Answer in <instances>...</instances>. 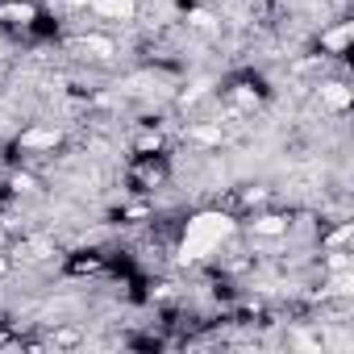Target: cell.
<instances>
[{"label": "cell", "instance_id": "cell-1", "mask_svg": "<svg viewBox=\"0 0 354 354\" xmlns=\"http://www.w3.org/2000/svg\"><path fill=\"white\" fill-rule=\"evenodd\" d=\"M230 234H234V221H230L225 213H201L196 221H188V234H184L180 259H184V263L205 259V254H213Z\"/></svg>", "mask_w": 354, "mask_h": 354}, {"label": "cell", "instance_id": "cell-2", "mask_svg": "<svg viewBox=\"0 0 354 354\" xmlns=\"http://www.w3.org/2000/svg\"><path fill=\"white\" fill-rule=\"evenodd\" d=\"M88 5L104 17H133V0H88Z\"/></svg>", "mask_w": 354, "mask_h": 354}, {"label": "cell", "instance_id": "cell-14", "mask_svg": "<svg viewBox=\"0 0 354 354\" xmlns=\"http://www.w3.org/2000/svg\"><path fill=\"white\" fill-rule=\"evenodd\" d=\"M0 275H5V259H0Z\"/></svg>", "mask_w": 354, "mask_h": 354}, {"label": "cell", "instance_id": "cell-3", "mask_svg": "<svg viewBox=\"0 0 354 354\" xmlns=\"http://www.w3.org/2000/svg\"><path fill=\"white\" fill-rule=\"evenodd\" d=\"M321 100H325L329 109H346V104H350V88H342V84H325V88H321Z\"/></svg>", "mask_w": 354, "mask_h": 354}, {"label": "cell", "instance_id": "cell-5", "mask_svg": "<svg viewBox=\"0 0 354 354\" xmlns=\"http://www.w3.org/2000/svg\"><path fill=\"white\" fill-rule=\"evenodd\" d=\"M350 34H354V26H337L333 34H325V46H329V50H342V46L350 42Z\"/></svg>", "mask_w": 354, "mask_h": 354}, {"label": "cell", "instance_id": "cell-8", "mask_svg": "<svg viewBox=\"0 0 354 354\" xmlns=\"http://www.w3.org/2000/svg\"><path fill=\"white\" fill-rule=\"evenodd\" d=\"M84 46H88V50H96L100 59H109V55H113V42H109V38H96V34H92V38H84Z\"/></svg>", "mask_w": 354, "mask_h": 354}, {"label": "cell", "instance_id": "cell-11", "mask_svg": "<svg viewBox=\"0 0 354 354\" xmlns=\"http://www.w3.org/2000/svg\"><path fill=\"white\" fill-rule=\"evenodd\" d=\"M350 283H354L350 275H337V279H333V292H350Z\"/></svg>", "mask_w": 354, "mask_h": 354}, {"label": "cell", "instance_id": "cell-12", "mask_svg": "<svg viewBox=\"0 0 354 354\" xmlns=\"http://www.w3.org/2000/svg\"><path fill=\"white\" fill-rule=\"evenodd\" d=\"M138 146H142V150H150V146H158V133H146V138H138Z\"/></svg>", "mask_w": 354, "mask_h": 354}, {"label": "cell", "instance_id": "cell-6", "mask_svg": "<svg viewBox=\"0 0 354 354\" xmlns=\"http://www.w3.org/2000/svg\"><path fill=\"white\" fill-rule=\"evenodd\" d=\"M288 225H283V217H259L254 221V234H283Z\"/></svg>", "mask_w": 354, "mask_h": 354}, {"label": "cell", "instance_id": "cell-13", "mask_svg": "<svg viewBox=\"0 0 354 354\" xmlns=\"http://www.w3.org/2000/svg\"><path fill=\"white\" fill-rule=\"evenodd\" d=\"M63 5H88V0H63Z\"/></svg>", "mask_w": 354, "mask_h": 354}, {"label": "cell", "instance_id": "cell-9", "mask_svg": "<svg viewBox=\"0 0 354 354\" xmlns=\"http://www.w3.org/2000/svg\"><path fill=\"white\" fill-rule=\"evenodd\" d=\"M350 234H354V225H342V230L329 238V246H346V242H350Z\"/></svg>", "mask_w": 354, "mask_h": 354}, {"label": "cell", "instance_id": "cell-10", "mask_svg": "<svg viewBox=\"0 0 354 354\" xmlns=\"http://www.w3.org/2000/svg\"><path fill=\"white\" fill-rule=\"evenodd\" d=\"M192 26H201V30H209V26H213V17H209V13H192Z\"/></svg>", "mask_w": 354, "mask_h": 354}, {"label": "cell", "instance_id": "cell-7", "mask_svg": "<svg viewBox=\"0 0 354 354\" xmlns=\"http://www.w3.org/2000/svg\"><path fill=\"white\" fill-rule=\"evenodd\" d=\"M0 17H17V21H30L34 9L30 5H0Z\"/></svg>", "mask_w": 354, "mask_h": 354}, {"label": "cell", "instance_id": "cell-4", "mask_svg": "<svg viewBox=\"0 0 354 354\" xmlns=\"http://www.w3.org/2000/svg\"><path fill=\"white\" fill-rule=\"evenodd\" d=\"M55 142H59V133H55V129H30V133H21V146H30V150L55 146Z\"/></svg>", "mask_w": 354, "mask_h": 354}]
</instances>
